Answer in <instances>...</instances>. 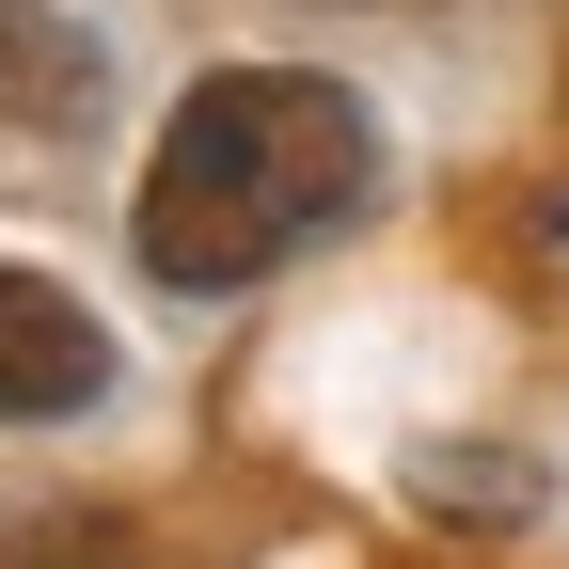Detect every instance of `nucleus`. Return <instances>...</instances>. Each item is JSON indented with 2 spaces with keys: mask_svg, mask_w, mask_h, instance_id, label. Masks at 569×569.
I'll list each match as a JSON object with an SVG mask.
<instances>
[{
  "mask_svg": "<svg viewBox=\"0 0 569 569\" xmlns=\"http://www.w3.org/2000/svg\"><path fill=\"white\" fill-rule=\"evenodd\" d=\"M365 174H380V127H365L348 80H317V63H222V80L174 96L127 238H142V269L174 301H238L301 238H332L365 206Z\"/></svg>",
  "mask_w": 569,
  "mask_h": 569,
  "instance_id": "1",
  "label": "nucleus"
},
{
  "mask_svg": "<svg viewBox=\"0 0 569 569\" xmlns=\"http://www.w3.org/2000/svg\"><path fill=\"white\" fill-rule=\"evenodd\" d=\"M111 396V332L80 317V301H63V284L48 269H17V253H0V411H96Z\"/></svg>",
  "mask_w": 569,
  "mask_h": 569,
  "instance_id": "2",
  "label": "nucleus"
},
{
  "mask_svg": "<svg viewBox=\"0 0 569 569\" xmlns=\"http://www.w3.org/2000/svg\"><path fill=\"white\" fill-rule=\"evenodd\" d=\"M96 111V32L48 0H0V127H80Z\"/></svg>",
  "mask_w": 569,
  "mask_h": 569,
  "instance_id": "3",
  "label": "nucleus"
},
{
  "mask_svg": "<svg viewBox=\"0 0 569 569\" xmlns=\"http://www.w3.org/2000/svg\"><path fill=\"white\" fill-rule=\"evenodd\" d=\"M0 569H142V538L111 507H32V522H0Z\"/></svg>",
  "mask_w": 569,
  "mask_h": 569,
  "instance_id": "4",
  "label": "nucleus"
},
{
  "mask_svg": "<svg viewBox=\"0 0 569 569\" xmlns=\"http://www.w3.org/2000/svg\"><path fill=\"white\" fill-rule=\"evenodd\" d=\"M553 238H569V206H553Z\"/></svg>",
  "mask_w": 569,
  "mask_h": 569,
  "instance_id": "5",
  "label": "nucleus"
}]
</instances>
